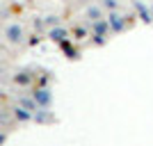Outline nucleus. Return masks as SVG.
<instances>
[{
  "instance_id": "f03ea898",
  "label": "nucleus",
  "mask_w": 153,
  "mask_h": 146,
  "mask_svg": "<svg viewBox=\"0 0 153 146\" xmlns=\"http://www.w3.org/2000/svg\"><path fill=\"white\" fill-rule=\"evenodd\" d=\"M105 21H108V25H110V32L119 34V32L128 30L130 23H135V16H128V14H121V12H110L105 16Z\"/></svg>"
},
{
  "instance_id": "7ed1b4c3",
  "label": "nucleus",
  "mask_w": 153,
  "mask_h": 146,
  "mask_svg": "<svg viewBox=\"0 0 153 146\" xmlns=\"http://www.w3.org/2000/svg\"><path fill=\"white\" fill-rule=\"evenodd\" d=\"M85 21L89 23V25H94V23H98V21H105V16H108V12L103 9L98 2H89V5L85 7V12H82Z\"/></svg>"
},
{
  "instance_id": "f257e3e1",
  "label": "nucleus",
  "mask_w": 153,
  "mask_h": 146,
  "mask_svg": "<svg viewBox=\"0 0 153 146\" xmlns=\"http://www.w3.org/2000/svg\"><path fill=\"white\" fill-rule=\"evenodd\" d=\"M2 41L12 48H19L27 41V30L21 21H7L2 25Z\"/></svg>"
},
{
  "instance_id": "0eeeda50",
  "label": "nucleus",
  "mask_w": 153,
  "mask_h": 146,
  "mask_svg": "<svg viewBox=\"0 0 153 146\" xmlns=\"http://www.w3.org/2000/svg\"><path fill=\"white\" fill-rule=\"evenodd\" d=\"M0 55H2V44H0Z\"/></svg>"
},
{
  "instance_id": "423d86ee",
  "label": "nucleus",
  "mask_w": 153,
  "mask_h": 146,
  "mask_svg": "<svg viewBox=\"0 0 153 146\" xmlns=\"http://www.w3.org/2000/svg\"><path fill=\"white\" fill-rule=\"evenodd\" d=\"M73 37H76V39H85V37H87V27H85V25L73 27Z\"/></svg>"
},
{
  "instance_id": "20e7f679",
  "label": "nucleus",
  "mask_w": 153,
  "mask_h": 146,
  "mask_svg": "<svg viewBox=\"0 0 153 146\" xmlns=\"http://www.w3.org/2000/svg\"><path fill=\"white\" fill-rule=\"evenodd\" d=\"M66 37H71V32L66 30V27H62V25L51 27V30H48V39H53V41H59V44H64V41H66Z\"/></svg>"
},
{
  "instance_id": "39448f33",
  "label": "nucleus",
  "mask_w": 153,
  "mask_h": 146,
  "mask_svg": "<svg viewBox=\"0 0 153 146\" xmlns=\"http://www.w3.org/2000/svg\"><path fill=\"white\" fill-rule=\"evenodd\" d=\"M96 2H98V5H101L108 14H110V12H119V7H121V2H119V0H96Z\"/></svg>"
}]
</instances>
